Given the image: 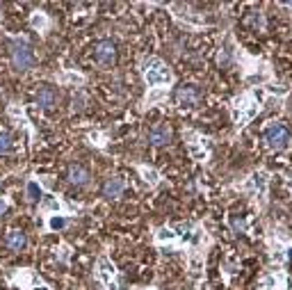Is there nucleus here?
<instances>
[{"instance_id":"f257e3e1","label":"nucleus","mask_w":292,"mask_h":290,"mask_svg":"<svg viewBox=\"0 0 292 290\" xmlns=\"http://www.w3.org/2000/svg\"><path fill=\"white\" fill-rule=\"evenodd\" d=\"M292 140V128L285 126V124H272V126L265 128V142L267 146L274 151H283L290 146Z\"/></svg>"},{"instance_id":"f03ea898","label":"nucleus","mask_w":292,"mask_h":290,"mask_svg":"<svg viewBox=\"0 0 292 290\" xmlns=\"http://www.w3.org/2000/svg\"><path fill=\"white\" fill-rule=\"evenodd\" d=\"M144 78H146V82H149V87L169 85V82H172V73H169V69L157 60V57H151V60L144 62Z\"/></svg>"},{"instance_id":"7ed1b4c3","label":"nucleus","mask_w":292,"mask_h":290,"mask_svg":"<svg viewBox=\"0 0 292 290\" xmlns=\"http://www.w3.org/2000/svg\"><path fill=\"white\" fill-rule=\"evenodd\" d=\"M12 64H14L16 71H28L34 64V55H32L30 46L21 39L12 41Z\"/></svg>"},{"instance_id":"20e7f679","label":"nucleus","mask_w":292,"mask_h":290,"mask_svg":"<svg viewBox=\"0 0 292 290\" xmlns=\"http://www.w3.org/2000/svg\"><path fill=\"white\" fill-rule=\"evenodd\" d=\"M199 90H196L194 85H180L178 91H176V98H178V103L183 108H194L199 103Z\"/></svg>"},{"instance_id":"39448f33","label":"nucleus","mask_w":292,"mask_h":290,"mask_svg":"<svg viewBox=\"0 0 292 290\" xmlns=\"http://www.w3.org/2000/svg\"><path fill=\"white\" fill-rule=\"evenodd\" d=\"M96 60L101 62V64H105V67L117 60V46H114V41L105 39V41H101V44L96 46Z\"/></svg>"},{"instance_id":"423d86ee","label":"nucleus","mask_w":292,"mask_h":290,"mask_svg":"<svg viewBox=\"0 0 292 290\" xmlns=\"http://www.w3.org/2000/svg\"><path fill=\"white\" fill-rule=\"evenodd\" d=\"M169 140H172V130H169L167 126H155L149 133V142L153 144V146H165Z\"/></svg>"},{"instance_id":"0eeeda50","label":"nucleus","mask_w":292,"mask_h":290,"mask_svg":"<svg viewBox=\"0 0 292 290\" xmlns=\"http://www.w3.org/2000/svg\"><path fill=\"white\" fill-rule=\"evenodd\" d=\"M123 192V181L121 179H107L103 183V197L105 199H117Z\"/></svg>"},{"instance_id":"6e6552de","label":"nucleus","mask_w":292,"mask_h":290,"mask_svg":"<svg viewBox=\"0 0 292 290\" xmlns=\"http://www.w3.org/2000/svg\"><path fill=\"white\" fill-rule=\"evenodd\" d=\"M55 101H57V94H55L52 87H41V90L37 91V103L41 105L44 110H51L52 105H55Z\"/></svg>"},{"instance_id":"1a4fd4ad","label":"nucleus","mask_w":292,"mask_h":290,"mask_svg":"<svg viewBox=\"0 0 292 290\" xmlns=\"http://www.w3.org/2000/svg\"><path fill=\"white\" fill-rule=\"evenodd\" d=\"M69 181L73 183V185H85L87 181H89V171L80 167V164H73L71 169H69Z\"/></svg>"},{"instance_id":"9d476101","label":"nucleus","mask_w":292,"mask_h":290,"mask_svg":"<svg viewBox=\"0 0 292 290\" xmlns=\"http://www.w3.org/2000/svg\"><path fill=\"white\" fill-rule=\"evenodd\" d=\"M5 245H7L9 249H23V247L28 245V240H25V236H23L21 231H12V233H7V238H5Z\"/></svg>"},{"instance_id":"9b49d317","label":"nucleus","mask_w":292,"mask_h":290,"mask_svg":"<svg viewBox=\"0 0 292 290\" xmlns=\"http://www.w3.org/2000/svg\"><path fill=\"white\" fill-rule=\"evenodd\" d=\"M251 183H254V187L258 190V194H262L265 187H267V174H265V171H256L254 176H251Z\"/></svg>"},{"instance_id":"f8f14e48","label":"nucleus","mask_w":292,"mask_h":290,"mask_svg":"<svg viewBox=\"0 0 292 290\" xmlns=\"http://www.w3.org/2000/svg\"><path fill=\"white\" fill-rule=\"evenodd\" d=\"M98 268H101V279L103 281H110V276L114 274V265L110 263L107 258H101L98 260Z\"/></svg>"},{"instance_id":"ddd939ff","label":"nucleus","mask_w":292,"mask_h":290,"mask_svg":"<svg viewBox=\"0 0 292 290\" xmlns=\"http://www.w3.org/2000/svg\"><path fill=\"white\" fill-rule=\"evenodd\" d=\"M28 199L34 201V203L41 199V187H39V183H34V181H30V183H28Z\"/></svg>"},{"instance_id":"4468645a","label":"nucleus","mask_w":292,"mask_h":290,"mask_svg":"<svg viewBox=\"0 0 292 290\" xmlns=\"http://www.w3.org/2000/svg\"><path fill=\"white\" fill-rule=\"evenodd\" d=\"M142 176H144L146 183H151V185H155L157 181H160V174H157L155 169H149V167H144V169H142Z\"/></svg>"},{"instance_id":"2eb2a0df","label":"nucleus","mask_w":292,"mask_h":290,"mask_svg":"<svg viewBox=\"0 0 292 290\" xmlns=\"http://www.w3.org/2000/svg\"><path fill=\"white\" fill-rule=\"evenodd\" d=\"M67 224H69V219H67V217H57V215H55V217H51V219H48V226H51L52 231H60V229H64Z\"/></svg>"},{"instance_id":"dca6fc26","label":"nucleus","mask_w":292,"mask_h":290,"mask_svg":"<svg viewBox=\"0 0 292 290\" xmlns=\"http://www.w3.org/2000/svg\"><path fill=\"white\" fill-rule=\"evenodd\" d=\"M231 229L235 231V233H244V229H247V224H244V219L238 215H231Z\"/></svg>"},{"instance_id":"f3484780","label":"nucleus","mask_w":292,"mask_h":290,"mask_svg":"<svg viewBox=\"0 0 292 290\" xmlns=\"http://www.w3.org/2000/svg\"><path fill=\"white\" fill-rule=\"evenodd\" d=\"M155 238L160 240V242H165V240H173V238H176V233H173L172 229H167V226H162V229H160V231L155 233Z\"/></svg>"},{"instance_id":"a211bd4d","label":"nucleus","mask_w":292,"mask_h":290,"mask_svg":"<svg viewBox=\"0 0 292 290\" xmlns=\"http://www.w3.org/2000/svg\"><path fill=\"white\" fill-rule=\"evenodd\" d=\"M12 149V137L9 133H0V153H7Z\"/></svg>"},{"instance_id":"6ab92c4d","label":"nucleus","mask_w":292,"mask_h":290,"mask_svg":"<svg viewBox=\"0 0 292 290\" xmlns=\"http://www.w3.org/2000/svg\"><path fill=\"white\" fill-rule=\"evenodd\" d=\"M44 208H48V210H60V201L52 199V197H46V199H44Z\"/></svg>"},{"instance_id":"aec40b11","label":"nucleus","mask_w":292,"mask_h":290,"mask_svg":"<svg viewBox=\"0 0 292 290\" xmlns=\"http://www.w3.org/2000/svg\"><path fill=\"white\" fill-rule=\"evenodd\" d=\"M30 23H32V28H44V25H46V16L44 14H34Z\"/></svg>"},{"instance_id":"412c9836","label":"nucleus","mask_w":292,"mask_h":290,"mask_svg":"<svg viewBox=\"0 0 292 290\" xmlns=\"http://www.w3.org/2000/svg\"><path fill=\"white\" fill-rule=\"evenodd\" d=\"M83 108H85V96H83V94H75V96H73V110L80 112Z\"/></svg>"},{"instance_id":"4be33fe9","label":"nucleus","mask_w":292,"mask_h":290,"mask_svg":"<svg viewBox=\"0 0 292 290\" xmlns=\"http://www.w3.org/2000/svg\"><path fill=\"white\" fill-rule=\"evenodd\" d=\"M256 110H258V105L256 103H251V108L247 110V114H244V121H249V119H254V114H256Z\"/></svg>"},{"instance_id":"5701e85b","label":"nucleus","mask_w":292,"mask_h":290,"mask_svg":"<svg viewBox=\"0 0 292 290\" xmlns=\"http://www.w3.org/2000/svg\"><path fill=\"white\" fill-rule=\"evenodd\" d=\"M157 98H162V91H155V94H151L149 101H157Z\"/></svg>"},{"instance_id":"b1692460","label":"nucleus","mask_w":292,"mask_h":290,"mask_svg":"<svg viewBox=\"0 0 292 290\" xmlns=\"http://www.w3.org/2000/svg\"><path fill=\"white\" fill-rule=\"evenodd\" d=\"M5 210H7V203H5V201L0 199V215H2V213H5Z\"/></svg>"},{"instance_id":"393cba45","label":"nucleus","mask_w":292,"mask_h":290,"mask_svg":"<svg viewBox=\"0 0 292 290\" xmlns=\"http://www.w3.org/2000/svg\"><path fill=\"white\" fill-rule=\"evenodd\" d=\"M288 260H292V247H288Z\"/></svg>"},{"instance_id":"a878e982","label":"nucleus","mask_w":292,"mask_h":290,"mask_svg":"<svg viewBox=\"0 0 292 290\" xmlns=\"http://www.w3.org/2000/svg\"><path fill=\"white\" fill-rule=\"evenodd\" d=\"M32 290H51V288H46V286H37V288H32Z\"/></svg>"}]
</instances>
